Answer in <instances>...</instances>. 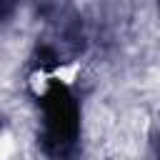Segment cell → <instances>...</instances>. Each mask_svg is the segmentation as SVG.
Returning a JSON list of instances; mask_svg holds the SVG:
<instances>
[{
  "mask_svg": "<svg viewBox=\"0 0 160 160\" xmlns=\"http://www.w3.org/2000/svg\"><path fill=\"white\" fill-rule=\"evenodd\" d=\"M30 90L38 95V98H42L45 92H48V88H50V82H52V75L48 72V70H35L32 75H30Z\"/></svg>",
  "mask_w": 160,
  "mask_h": 160,
  "instance_id": "7a4b0ae2",
  "label": "cell"
},
{
  "mask_svg": "<svg viewBox=\"0 0 160 160\" xmlns=\"http://www.w3.org/2000/svg\"><path fill=\"white\" fill-rule=\"evenodd\" d=\"M52 80L60 82V85H72L80 75V60H72V62H60L58 68H52Z\"/></svg>",
  "mask_w": 160,
  "mask_h": 160,
  "instance_id": "6da1fadb",
  "label": "cell"
},
{
  "mask_svg": "<svg viewBox=\"0 0 160 160\" xmlns=\"http://www.w3.org/2000/svg\"><path fill=\"white\" fill-rule=\"evenodd\" d=\"M12 152H15V140L8 130H2L0 132V160H10Z\"/></svg>",
  "mask_w": 160,
  "mask_h": 160,
  "instance_id": "3957f363",
  "label": "cell"
}]
</instances>
